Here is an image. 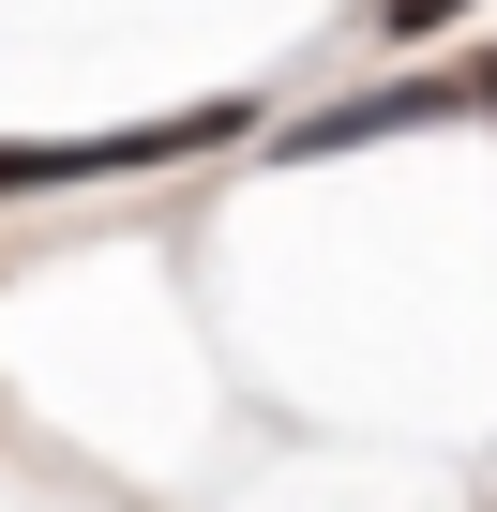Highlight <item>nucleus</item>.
Here are the masks:
<instances>
[{
	"mask_svg": "<svg viewBox=\"0 0 497 512\" xmlns=\"http://www.w3.org/2000/svg\"><path fill=\"white\" fill-rule=\"evenodd\" d=\"M196 136H226V106H196V121H121V136H0V196H16V181H106V166H166V151H196Z\"/></svg>",
	"mask_w": 497,
	"mask_h": 512,
	"instance_id": "obj_1",
	"label": "nucleus"
},
{
	"mask_svg": "<svg viewBox=\"0 0 497 512\" xmlns=\"http://www.w3.org/2000/svg\"><path fill=\"white\" fill-rule=\"evenodd\" d=\"M377 16H392V31H437V16H467V0H377Z\"/></svg>",
	"mask_w": 497,
	"mask_h": 512,
	"instance_id": "obj_2",
	"label": "nucleus"
}]
</instances>
